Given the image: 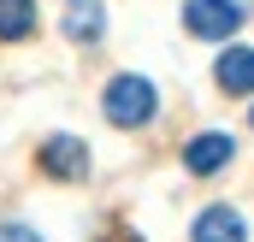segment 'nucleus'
<instances>
[{"label": "nucleus", "mask_w": 254, "mask_h": 242, "mask_svg": "<svg viewBox=\"0 0 254 242\" xmlns=\"http://www.w3.org/2000/svg\"><path fill=\"white\" fill-rule=\"evenodd\" d=\"M101 107H107V119L119 124V130H136V124H148V119H154L160 95H154V83H148V77H113Z\"/></svg>", "instance_id": "1"}, {"label": "nucleus", "mask_w": 254, "mask_h": 242, "mask_svg": "<svg viewBox=\"0 0 254 242\" xmlns=\"http://www.w3.org/2000/svg\"><path fill=\"white\" fill-rule=\"evenodd\" d=\"M243 18H249L243 0H184V24H190V36H201V42H225Z\"/></svg>", "instance_id": "2"}, {"label": "nucleus", "mask_w": 254, "mask_h": 242, "mask_svg": "<svg viewBox=\"0 0 254 242\" xmlns=\"http://www.w3.org/2000/svg\"><path fill=\"white\" fill-rule=\"evenodd\" d=\"M42 172H48V178H60V183L89 178V148H83L77 136H54V142L42 148Z\"/></svg>", "instance_id": "3"}, {"label": "nucleus", "mask_w": 254, "mask_h": 242, "mask_svg": "<svg viewBox=\"0 0 254 242\" xmlns=\"http://www.w3.org/2000/svg\"><path fill=\"white\" fill-rule=\"evenodd\" d=\"M184 166H190L195 178H207V172L231 166V136H225V130H207V136H195L190 148H184Z\"/></svg>", "instance_id": "4"}, {"label": "nucleus", "mask_w": 254, "mask_h": 242, "mask_svg": "<svg viewBox=\"0 0 254 242\" xmlns=\"http://www.w3.org/2000/svg\"><path fill=\"white\" fill-rule=\"evenodd\" d=\"M213 77H219L225 95H254V48H225Z\"/></svg>", "instance_id": "5"}, {"label": "nucleus", "mask_w": 254, "mask_h": 242, "mask_svg": "<svg viewBox=\"0 0 254 242\" xmlns=\"http://www.w3.org/2000/svg\"><path fill=\"white\" fill-rule=\"evenodd\" d=\"M101 30H107V12H101V0H65V36L71 42H101Z\"/></svg>", "instance_id": "6"}, {"label": "nucleus", "mask_w": 254, "mask_h": 242, "mask_svg": "<svg viewBox=\"0 0 254 242\" xmlns=\"http://www.w3.org/2000/svg\"><path fill=\"white\" fill-rule=\"evenodd\" d=\"M195 242H243V219L231 207H207L195 219Z\"/></svg>", "instance_id": "7"}, {"label": "nucleus", "mask_w": 254, "mask_h": 242, "mask_svg": "<svg viewBox=\"0 0 254 242\" xmlns=\"http://www.w3.org/2000/svg\"><path fill=\"white\" fill-rule=\"evenodd\" d=\"M36 30V0H0V42H24Z\"/></svg>", "instance_id": "8"}, {"label": "nucleus", "mask_w": 254, "mask_h": 242, "mask_svg": "<svg viewBox=\"0 0 254 242\" xmlns=\"http://www.w3.org/2000/svg\"><path fill=\"white\" fill-rule=\"evenodd\" d=\"M0 242H42L36 231H24V225H0Z\"/></svg>", "instance_id": "9"}, {"label": "nucleus", "mask_w": 254, "mask_h": 242, "mask_svg": "<svg viewBox=\"0 0 254 242\" xmlns=\"http://www.w3.org/2000/svg\"><path fill=\"white\" fill-rule=\"evenodd\" d=\"M107 242H142V237H130V231H113V237H107Z\"/></svg>", "instance_id": "10"}]
</instances>
